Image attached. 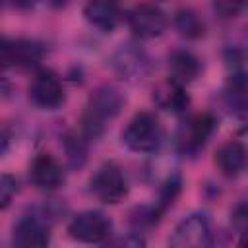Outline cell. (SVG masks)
I'll return each mask as SVG.
<instances>
[{"label": "cell", "instance_id": "1", "mask_svg": "<svg viewBox=\"0 0 248 248\" xmlns=\"http://www.w3.org/2000/svg\"><path fill=\"white\" fill-rule=\"evenodd\" d=\"M124 107V95L114 85H101L97 87L85 105L83 116H81V130L83 136L93 140L103 134L107 124L118 116V112Z\"/></svg>", "mask_w": 248, "mask_h": 248}, {"label": "cell", "instance_id": "2", "mask_svg": "<svg viewBox=\"0 0 248 248\" xmlns=\"http://www.w3.org/2000/svg\"><path fill=\"white\" fill-rule=\"evenodd\" d=\"M163 132L153 112H138L122 132V141L136 153H153L161 143Z\"/></svg>", "mask_w": 248, "mask_h": 248}, {"label": "cell", "instance_id": "3", "mask_svg": "<svg viewBox=\"0 0 248 248\" xmlns=\"http://www.w3.org/2000/svg\"><path fill=\"white\" fill-rule=\"evenodd\" d=\"M213 132H215V118L209 112H202L188 118L176 132V138H174L176 151L182 155L200 153L209 141V138L213 136Z\"/></svg>", "mask_w": 248, "mask_h": 248}, {"label": "cell", "instance_id": "4", "mask_svg": "<svg viewBox=\"0 0 248 248\" xmlns=\"http://www.w3.org/2000/svg\"><path fill=\"white\" fill-rule=\"evenodd\" d=\"M91 194L103 203H118L128 194V180L122 169L114 163H105L89 182Z\"/></svg>", "mask_w": 248, "mask_h": 248}, {"label": "cell", "instance_id": "5", "mask_svg": "<svg viewBox=\"0 0 248 248\" xmlns=\"http://www.w3.org/2000/svg\"><path fill=\"white\" fill-rule=\"evenodd\" d=\"M46 211H31L23 215L12 231V242L21 248H41L50 242V219Z\"/></svg>", "mask_w": 248, "mask_h": 248}, {"label": "cell", "instance_id": "6", "mask_svg": "<svg viewBox=\"0 0 248 248\" xmlns=\"http://www.w3.org/2000/svg\"><path fill=\"white\" fill-rule=\"evenodd\" d=\"M68 232L74 240L83 244H99L105 242L112 232L110 219L101 211H81L72 217L68 225Z\"/></svg>", "mask_w": 248, "mask_h": 248}, {"label": "cell", "instance_id": "7", "mask_svg": "<svg viewBox=\"0 0 248 248\" xmlns=\"http://www.w3.org/2000/svg\"><path fill=\"white\" fill-rule=\"evenodd\" d=\"M112 70L126 81L143 79L149 74V56L138 43H122L112 54Z\"/></svg>", "mask_w": 248, "mask_h": 248}, {"label": "cell", "instance_id": "8", "mask_svg": "<svg viewBox=\"0 0 248 248\" xmlns=\"http://www.w3.org/2000/svg\"><path fill=\"white\" fill-rule=\"evenodd\" d=\"M211 238L213 232L207 217L203 213H192L176 225L169 244L172 248H203L211 244Z\"/></svg>", "mask_w": 248, "mask_h": 248}, {"label": "cell", "instance_id": "9", "mask_svg": "<svg viewBox=\"0 0 248 248\" xmlns=\"http://www.w3.org/2000/svg\"><path fill=\"white\" fill-rule=\"evenodd\" d=\"M43 54L45 50L37 41L0 37V70H8L14 66H35L41 62Z\"/></svg>", "mask_w": 248, "mask_h": 248}, {"label": "cell", "instance_id": "10", "mask_svg": "<svg viewBox=\"0 0 248 248\" xmlns=\"http://www.w3.org/2000/svg\"><path fill=\"white\" fill-rule=\"evenodd\" d=\"M167 14L155 4H140L128 14V25L140 39L161 37L167 29Z\"/></svg>", "mask_w": 248, "mask_h": 248}, {"label": "cell", "instance_id": "11", "mask_svg": "<svg viewBox=\"0 0 248 248\" xmlns=\"http://www.w3.org/2000/svg\"><path fill=\"white\" fill-rule=\"evenodd\" d=\"M29 99L41 107V108H58L64 99H66V91H64V85L62 81L58 79L56 74L45 70V72H39L31 85H29Z\"/></svg>", "mask_w": 248, "mask_h": 248}, {"label": "cell", "instance_id": "12", "mask_svg": "<svg viewBox=\"0 0 248 248\" xmlns=\"http://www.w3.org/2000/svg\"><path fill=\"white\" fill-rule=\"evenodd\" d=\"M29 180L39 190H56L64 182V169L52 155L41 153L29 165Z\"/></svg>", "mask_w": 248, "mask_h": 248}, {"label": "cell", "instance_id": "13", "mask_svg": "<svg viewBox=\"0 0 248 248\" xmlns=\"http://www.w3.org/2000/svg\"><path fill=\"white\" fill-rule=\"evenodd\" d=\"M85 19L99 31L110 33L120 23V6L116 0H87L83 6Z\"/></svg>", "mask_w": 248, "mask_h": 248}, {"label": "cell", "instance_id": "14", "mask_svg": "<svg viewBox=\"0 0 248 248\" xmlns=\"http://www.w3.org/2000/svg\"><path fill=\"white\" fill-rule=\"evenodd\" d=\"M169 72H170V79H174L176 83H190L194 81L200 72H202V62L200 58L190 52V50H172L169 54Z\"/></svg>", "mask_w": 248, "mask_h": 248}, {"label": "cell", "instance_id": "15", "mask_svg": "<svg viewBox=\"0 0 248 248\" xmlns=\"http://www.w3.org/2000/svg\"><path fill=\"white\" fill-rule=\"evenodd\" d=\"M215 163L225 176L236 178L246 169V147L240 141H227L219 147Z\"/></svg>", "mask_w": 248, "mask_h": 248}, {"label": "cell", "instance_id": "16", "mask_svg": "<svg viewBox=\"0 0 248 248\" xmlns=\"http://www.w3.org/2000/svg\"><path fill=\"white\" fill-rule=\"evenodd\" d=\"M153 99L161 108L170 110V112H182L190 105V97H188L184 85L176 83L174 79H169V81L161 83L153 91Z\"/></svg>", "mask_w": 248, "mask_h": 248}, {"label": "cell", "instance_id": "17", "mask_svg": "<svg viewBox=\"0 0 248 248\" xmlns=\"http://www.w3.org/2000/svg\"><path fill=\"white\" fill-rule=\"evenodd\" d=\"M174 27L186 39H202L205 35V23L192 8H182L174 14Z\"/></svg>", "mask_w": 248, "mask_h": 248}, {"label": "cell", "instance_id": "18", "mask_svg": "<svg viewBox=\"0 0 248 248\" xmlns=\"http://www.w3.org/2000/svg\"><path fill=\"white\" fill-rule=\"evenodd\" d=\"M64 149H66V157L70 161V165L74 169H79L85 159H87V145L85 140L78 134H68L64 138Z\"/></svg>", "mask_w": 248, "mask_h": 248}, {"label": "cell", "instance_id": "19", "mask_svg": "<svg viewBox=\"0 0 248 248\" xmlns=\"http://www.w3.org/2000/svg\"><path fill=\"white\" fill-rule=\"evenodd\" d=\"M180 188H182V180H180V176H178V174H174V176L167 178V182H165V184H163V188H161L159 202H157V205H155L159 213H163L169 205H172V203H174L176 196L180 194Z\"/></svg>", "mask_w": 248, "mask_h": 248}, {"label": "cell", "instance_id": "20", "mask_svg": "<svg viewBox=\"0 0 248 248\" xmlns=\"http://www.w3.org/2000/svg\"><path fill=\"white\" fill-rule=\"evenodd\" d=\"M246 0H213V10L221 17H236L242 14Z\"/></svg>", "mask_w": 248, "mask_h": 248}, {"label": "cell", "instance_id": "21", "mask_svg": "<svg viewBox=\"0 0 248 248\" xmlns=\"http://www.w3.org/2000/svg\"><path fill=\"white\" fill-rule=\"evenodd\" d=\"M17 190V182L12 174H0V211L6 209Z\"/></svg>", "mask_w": 248, "mask_h": 248}, {"label": "cell", "instance_id": "22", "mask_svg": "<svg viewBox=\"0 0 248 248\" xmlns=\"http://www.w3.org/2000/svg\"><path fill=\"white\" fill-rule=\"evenodd\" d=\"M231 217H232L231 221H232V227L236 229V232H238V234H244L246 225H248V211H246V205H244V203H238Z\"/></svg>", "mask_w": 248, "mask_h": 248}, {"label": "cell", "instance_id": "23", "mask_svg": "<svg viewBox=\"0 0 248 248\" xmlns=\"http://www.w3.org/2000/svg\"><path fill=\"white\" fill-rule=\"evenodd\" d=\"M8 147H10V134L4 128H0V157L8 151Z\"/></svg>", "mask_w": 248, "mask_h": 248}, {"label": "cell", "instance_id": "24", "mask_svg": "<svg viewBox=\"0 0 248 248\" xmlns=\"http://www.w3.org/2000/svg\"><path fill=\"white\" fill-rule=\"evenodd\" d=\"M35 2H37V0H14V4H16L17 8H21V10L33 8V6H35Z\"/></svg>", "mask_w": 248, "mask_h": 248}, {"label": "cell", "instance_id": "25", "mask_svg": "<svg viewBox=\"0 0 248 248\" xmlns=\"http://www.w3.org/2000/svg\"><path fill=\"white\" fill-rule=\"evenodd\" d=\"M66 2H70V0H50V4H54V6H62Z\"/></svg>", "mask_w": 248, "mask_h": 248}]
</instances>
